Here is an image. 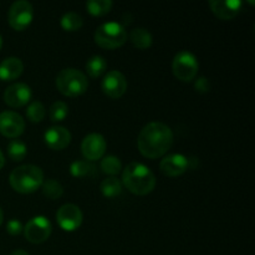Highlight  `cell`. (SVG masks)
I'll return each mask as SVG.
<instances>
[{
    "instance_id": "cell-1",
    "label": "cell",
    "mask_w": 255,
    "mask_h": 255,
    "mask_svg": "<svg viewBox=\"0 0 255 255\" xmlns=\"http://www.w3.org/2000/svg\"><path fill=\"white\" fill-rule=\"evenodd\" d=\"M173 144L171 127L162 122H149L141 129L137 146L143 157L156 159L164 156Z\"/></svg>"
},
{
    "instance_id": "cell-2",
    "label": "cell",
    "mask_w": 255,
    "mask_h": 255,
    "mask_svg": "<svg viewBox=\"0 0 255 255\" xmlns=\"http://www.w3.org/2000/svg\"><path fill=\"white\" fill-rule=\"evenodd\" d=\"M122 183L131 193L146 196L156 187V177L143 163L132 162L122 172Z\"/></svg>"
},
{
    "instance_id": "cell-3",
    "label": "cell",
    "mask_w": 255,
    "mask_h": 255,
    "mask_svg": "<svg viewBox=\"0 0 255 255\" xmlns=\"http://www.w3.org/2000/svg\"><path fill=\"white\" fill-rule=\"evenodd\" d=\"M9 182L11 188L17 193H34L44 183V172L34 164H24L16 167L10 173Z\"/></svg>"
},
{
    "instance_id": "cell-4",
    "label": "cell",
    "mask_w": 255,
    "mask_h": 255,
    "mask_svg": "<svg viewBox=\"0 0 255 255\" xmlns=\"http://www.w3.org/2000/svg\"><path fill=\"white\" fill-rule=\"evenodd\" d=\"M56 87L60 94L67 97H77L85 94L89 86L86 75L77 69L67 67L61 70L56 76Z\"/></svg>"
},
{
    "instance_id": "cell-5",
    "label": "cell",
    "mask_w": 255,
    "mask_h": 255,
    "mask_svg": "<svg viewBox=\"0 0 255 255\" xmlns=\"http://www.w3.org/2000/svg\"><path fill=\"white\" fill-rule=\"evenodd\" d=\"M95 42L100 47L106 50H114L121 47L127 40V31L124 25L119 22H105L100 25L95 31Z\"/></svg>"
},
{
    "instance_id": "cell-6",
    "label": "cell",
    "mask_w": 255,
    "mask_h": 255,
    "mask_svg": "<svg viewBox=\"0 0 255 255\" xmlns=\"http://www.w3.org/2000/svg\"><path fill=\"white\" fill-rule=\"evenodd\" d=\"M172 72L181 81L191 82L198 72V61L196 55L188 50L177 52L172 62Z\"/></svg>"
},
{
    "instance_id": "cell-7",
    "label": "cell",
    "mask_w": 255,
    "mask_h": 255,
    "mask_svg": "<svg viewBox=\"0 0 255 255\" xmlns=\"http://www.w3.org/2000/svg\"><path fill=\"white\" fill-rule=\"evenodd\" d=\"M34 17V9L32 5L26 0H19L12 2L7 14L10 26L16 31H22L26 29L32 21Z\"/></svg>"
},
{
    "instance_id": "cell-8",
    "label": "cell",
    "mask_w": 255,
    "mask_h": 255,
    "mask_svg": "<svg viewBox=\"0 0 255 255\" xmlns=\"http://www.w3.org/2000/svg\"><path fill=\"white\" fill-rule=\"evenodd\" d=\"M52 226L50 221L45 217L39 216L30 219L24 227V236L27 242L32 244L44 243L51 236Z\"/></svg>"
},
{
    "instance_id": "cell-9",
    "label": "cell",
    "mask_w": 255,
    "mask_h": 255,
    "mask_svg": "<svg viewBox=\"0 0 255 255\" xmlns=\"http://www.w3.org/2000/svg\"><path fill=\"white\" fill-rule=\"evenodd\" d=\"M82 212L76 204L67 203L59 208L56 213V221L60 228L65 232H74L82 224Z\"/></svg>"
},
{
    "instance_id": "cell-10",
    "label": "cell",
    "mask_w": 255,
    "mask_h": 255,
    "mask_svg": "<svg viewBox=\"0 0 255 255\" xmlns=\"http://www.w3.org/2000/svg\"><path fill=\"white\" fill-rule=\"evenodd\" d=\"M25 121L14 111H4L0 114V133L7 138H16L24 133Z\"/></svg>"
},
{
    "instance_id": "cell-11",
    "label": "cell",
    "mask_w": 255,
    "mask_h": 255,
    "mask_svg": "<svg viewBox=\"0 0 255 255\" xmlns=\"http://www.w3.org/2000/svg\"><path fill=\"white\" fill-rule=\"evenodd\" d=\"M102 91L110 99H120L127 90V80L124 74L117 70H112L106 74L102 80Z\"/></svg>"
},
{
    "instance_id": "cell-12",
    "label": "cell",
    "mask_w": 255,
    "mask_h": 255,
    "mask_svg": "<svg viewBox=\"0 0 255 255\" xmlns=\"http://www.w3.org/2000/svg\"><path fill=\"white\" fill-rule=\"evenodd\" d=\"M106 139L100 133H90L84 138L81 143L82 156L87 161H97L104 157L106 152Z\"/></svg>"
},
{
    "instance_id": "cell-13",
    "label": "cell",
    "mask_w": 255,
    "mask_h": 255,
    "mask_svg": "<svg viewBox=\"0 0 255 255\" xmlns=\"http://www.w3.org/2000/svg\"><path fill=\"white\" fill-rule=\"evenodd\" d=\"M31 89L26 84L16 82V84L10 85L5 90L4 101L7 106L12 107V109H19V107L25 106L31 100Z\"/></svg>"
},
{
    "instance_id": "cell-14",
    "label": "cell",
    "mask_w": 255,
    "mask_h": 255,
    "mask_svg": "<svg viewBox=\"0 0 255 255\" xmlns=\"http://www.w3.org/2000/svg\"><path fill=\"white\" fill-rule=\"evenodd\" d=\"M189 168V159L181 153H172L163 157L159 169L167 177L182 176Z\"/></svg>"
},
{
    "instance_id": "cell-15",
    "label": "cell",
    "mask_w": 255,
    "mask_h": 255,
    "mask_svg": "<svg viewBox=\"0 0 255 255\" xmlns=\"http://www.w3.org/2000/svg\"><path fill=\"white\" fill-rule=\"evenodd\" d=\"M243 2L239 0H211L212 12L221 20H232L241 12Z\"/></svg>"
},
{
    "instance_id": "cell-16",
    "label": "cell",
    "mask_w": 255,
    "mask_h": 255,
    "mask_svg": "<svg viewBox=\"0 0 255 255\" xmlns=\"http://www.w3.org/2000/svg\"><path fill=\"white\" fill-rule=\"evenodd\" d=\"M44 139L49 148L61 151L66 148L71 142V133L69 129L62 126H52L45 132Z\"/></svg>"
},
{
    "instance_id": "cell-17",
    "label": "cell",
    "mask_w": 255,
    "mask_h": 255,
    "mask_svg": "<svg viewBox=\"0 0 255 255\" xmlns=\"http://www.w3.org/2000/svg\"><path fill=\"white\" fill-rule=\"evenodd\" d=\"M24 71V64L17 57H6L0 62V80L12 81L16 80Z\"/></svg>"
},
{
    "instance_id": "cell-18",
    "label": "cell",
    "mask_w": 255,
    "mask_h": 255,
    "mask_svg": "<svg viewBox=\"0 0 255 255\" xmlns=\"http://www.w3.org/2000/svg\"><path fill=\"white\" fill-rule=\"evenodd\" d=\"M131 42L133 46H136L139 50H146L151 47L152 45V35L144 27H137V29L132 30L131 35H129Z\"/></svg>"
},
{
    "instance_id": "cell-19",
    "label": "cell",
    "mask_w": 255,
    "mask_h": 255,
    "mask_svg": "<svg viewBox=\"0 0 255 255\" xmlns=\"http://www.w3.org/2000/svg\"><path fill=\"white\" fill-rule=\"evenodd\" d=\"M85 67H86L87 75L92 79H96V77H100L102 74H105L107 69V62L102 56L95 55L87 60Z\"/></svg>"
},
{
    "instance_id": "cell-20",
    "label": "cell",
    "mask_w": 255,
    "mask_h": 255,
    "mask_svg": "<svg viewBox=\"0 0 255 255\" xmlns=\"http://www.w3.org/2000/svg\"><path fill=\"white\" fill-rule=\"evenodd\" d=\"M100 188H101V193L105 197L114 198V197H117L122 192V183L116 177H109V178L102 181Z\"/></svg>"
},
{
    "instance_id": "cell-21",
    "label": "cell",
    "mask_w": 255,
    "mask_h": 255,
    "mask_svg": "<svg viewBox=\"0 0 255 255\" xmlns=\"http://www.w3.org/2000/svg\"><path fill=\"white\" fill-rule=\"evenodd\" d=\"M60 24H61V27L65 31H77V30L81 29L82 25H84V19H82L77 12L70 11L66 12V14L61 17Z\"/></svg>"
},
{
    "instance_id": "cell-22",
    "label": "cell",
    "mask_w": 255,
    "mask_h": 255,
    "mask_svg": "<svg viewBox=\"0 0 255 255\" xmlns=\"http://www.w3.org/2000/svg\"><path fill=\"white\" fill-rule=\"evenodd\" d=\"M112 5L111 0H89L86 2V9L94 16H102L110 12Z\"/></svg>"
},
{
    "instance_id": "cell-23",
    "label": "cell",
    "mask_w": 255,
    "mask_h": 255,
    "mask_svg": "<svg viewBox=\"0 0 255 255\" xmlns=\"http://www.w3.org/2000/svg\"><path fill=\"white\" fill-rule=\"evenodd\" d=\"M7 154H9L11 161H22L27 154L26 144L22 141H19V139H12V141H10V143L7 144Z\"/></svg>"
},
{
    "instance_id": "cell-24",
    "label": "cell",
    "mask_w": 255,
    "mask_h": 255,
    "mask_svg": "<svg viewBox=\"0 0 255 255\" xmlns=\"http://www.w3.org/2000/svg\"><path fill=\"white\" fill-rule=\"evenodd\" d=\"M95 167L89 161H75L70 166V172L74 177L82 178V177H90L95 174Z\"/></svg>"
},
{
    "instance_id": "cell-25",
    "label": "cell",
    "mask_w": 255,
    "mask_h": 255,
    "mask_svg": "<svg viewBox=\"0 0 255 255\" xmlns=\"http://www.w3.org/2000/svg\"><path fill=\"white\" fill-rule=\"evenodd\" d=\"M101 169L104 173L109 174V176L114 177L121 172L122 163L120 161L119 157L116 156H106L102 158L101 161Z\"/></svg>"
},
{
    "instance_id": "cell-26",
    "label": "cell",
    "mask_w": 255,
    "mask_h": 255,
    "mask_svg": "<svg viewBox=\"0 0 255 255\" xmlns=\"http://www.w3.org/2000/svg\"><path fill=\"white\" fill-rule=\"evenodd\" d=\"M42 193L49 199H59L64 193V188L56 179H47L41 186Z\"/></svg>"
},
{
    "instance_id": "cell-27",
    "label": "cell",
    "mask_w": 255,
    "mask_h": 255,
    "mask_svg": "<svg viewBox=\"0 0 255 255\" xmlns=\"http://www.w3.org/2000/svg\"><path fill=\"white\" fill-rule=\"evenodd\" d=\"M45 114H46V111H45L44 105L39 101L31 102L26 110L27 119H29L31 122H34V124H39V122H41L42 120H44Z\"/></svg>"
},
{
    "instance_id": "cell-28",
    "label": "cell",
    "mask_w": 255,
    "mask_h": 255,
    "mask_svg": "<svg viewBox=\"0 0 255 255\" xmlns=\"http://www.w3.org/2000/svg\"><path fill=\"white\" fill-rule=\"evenodd\" d=\"M69 114V106L62 101H56L50 107V120L52 122L64 121Z\"/></svg>"
},
{
    "instance_id": "cell-29",
    "label": "cell",
    "mask_w": 255,
    "mask_h": 255,
    "mask_svg": "<svg viewBox=\"0 0 255 255\" xmlns=\"http://www.w3.org/2000/svg\"><path fill=\"white\" fill-rule=\"evenodd\" d=\"M22 231H24V227L20 223V221H17V219H11V221L7 222L6 232L10 236H19V234H21Z\"/></svg>"
},
{
    "instance_id": "cell-30",
    "label": "cell",
    "mask_w": 255,
    "mask_h": 255,
    "mask_svg": "<svg viewBox=\"0 0 255 255\" xmlns=\"http://www.w3.org/2000/svg\"><path fill=\"white\" fill-rule=\"evenodd\" d=\"M194 89L198 92H201V94H206V92L211 90V82H209L207 77H199L196 81V84H194Z\"/></svg>"
},
{
    "instance_id": "cell-31",
    "label": "cell",
    "mask_w": 255,
    "mask_h": 255,
    "mask_svg": "<svg viewBox=\"0 0 255 255\" xmlns=\"http://www.w3.org/2000/svg\"><path fill=\"white\" fill-rule=\"evenodd\" d=\"M10 255H30V254L27 253V252H25V251H21V249H17V251L12 252V253L10 254Z\"/></svg>"
},
{
    "instance_id": "cell-32",
    "label": "cell",
    "mask_w": 255,
    "mask_h": 255,
    "mask_svg": "<svg viewBox=\"0 0 255 255\" xmlns=\"http://www.w3.org/2000/svg\"><path fill=\"white\" fill-rule=\"evenodd\" d=\"M4 164H5V157H4V154H2V152L0 151V169L4 167Z\"/></svg>"
},
{
    "instance_id": "cell-33",
    "label": "cell",
    "mask_w": 255,
    "mask_h": 255,
    "mask_svg": "<svg viewBox=\"0 0 255 255\" xmlns=\"http://www.w3.org/2000/svg\"><path fill=\"white\" fill-rule=\"evenodd\" d=\"M2 221H4V213H2V209L0 208V226L2 224Z\"/></svg>"
},
{
    "instance_id": "cell-34",
    "label": "cell",
    "mask_w": 255,
    "mask_h": 255,
    "mask_svg": "<svg viewBox=\"0 0 255 255\" xmlns=\"http://www.w3.org/2000/svg\"><path fill=\"white\" fill-rule=\"evenodd\" d=\"M1 46H2V39L1 36H0V49H1Z\"/></svg>"
}]
</instances>
